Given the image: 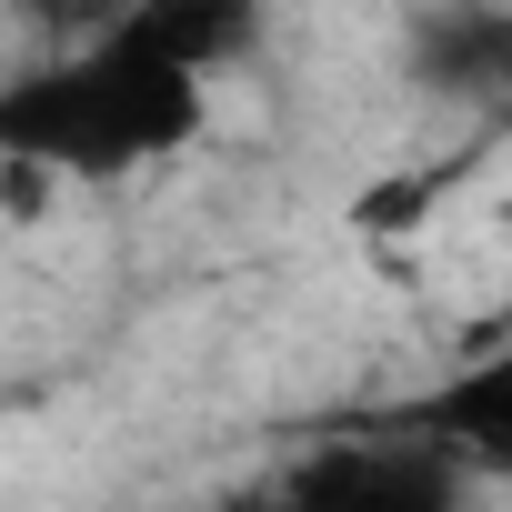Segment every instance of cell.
Segmentation results:
<instances>
[{
    "label": "cell",
    "instance_id": "3",
    "mask_svg": "<svg viewBox=\"0 0 512 512\" xmlns=\"http://www.w3.org/2000/svg\"><path fill=\"white\" fill-rule=\"evenodd\" d=\"M392 432H422V442L462 452L472 472H502V482H512V342H502V352H482L472 372L432 382L422 402H402V412H392Z\"/></svg>",
    "mask_w": 512,
    "mask_h": 512
},
{
    "label": "cell",
    "instance_id": "8",
    "mask_svg": "<svg viewBox=\"0 0 512 512\" xmlns=\"http://www.w3.org/2000/svg\"><path fill=\"white\" fill-rule=\"evenodd\" d=\"M221 512H292L282 492H241V502H221Z\"/></svg>",
    "mask_w": 512,
    "mask_h": 512
},
{
    "label": "cell",
    "instance_id": "2",
    "mask_svg": "<svg viewBox=\"0 0 512 512\" xmlns=\"http://www.w3.org/2000/svg\"><path fill=\"white\" fill-rule=\"evenodd\" d=\"M292 512H462V452L392 432L372 452H322L302 462V482L282 492Z\"/></svg>",
    "mask_w": 512,
    "mask_h": 512
},
{
    "label": "cell",
    "instance_id": "1",
    "mask_svg": "<svg viewBox=\"0 0 512 512\" xmlns=\"http://www.w3.org/2000/svg\"><path fill=\"white\" fill-rule=\"evenodd\" d=\"M241 31L171 11V0H141V11L61 61H31L0 91V151L51 161L61 181H131L171 151L201 141L211 121V61Z\"/></svg>",
    "mask_w": 512,
    "mask_h": 512
},
{
    "label": "cell",
    "instance_id": "7",
    "mask_svg": "<svg viewBox=\"0 0 512 512\" xmlns=\"http://www.w3.org/2000/svg\"><path fill=\"white\" fill-rule=\"evenodd\" d=\"M492 101H512V11H502V71H492Z\"/></svg>",
    "mask_w": 512,
    "mask_h": 512
},
{
    "label": "cell",
    "instance_id": "5",
    "mask_svg": "<svg viewBox=\"0 0 512 512\" xmlns=\"http://www.w3.org/2000/svg\"><path fill=\"white\" fill-rule=\"evenodd\" d=\"M21 11H31L41 31H61V41L81 51V41H101V31H121V21L141 11V0H21Z\"/></svg>",
    "mask_w": 512,
    "mask_h": 512
},
{
    "label": "cell",
    "instance_id": "4",
    "mask_svg": "<svg viewBox=\"0 0 512 512\" xmlns=\"http://www.w3.org/2000/svg\"><path fill=\"white\" fill-rule=\"evenodd\" d=\"M432 191H442V171H402V181H382V191H362L352 201V231H422V211H432Z\"/></svg>",
    "mask_w": 512,
    "mask_h": 512
},
{
    "label": "cell",
    "instance_id": "6",
    "mask_svg": "<svg viewBox=\"0 0 512 512\" xmlns=\"http://www.w3.org/2000/svg\"><path fill=\"white\" fill-rule=\"evenodd\" d=\"M171 11H201V21H221V31H241V0H171Z\"/></svg>",
    "mask_w": 512,
    "mask_h": 512
}]
</instances>
